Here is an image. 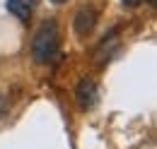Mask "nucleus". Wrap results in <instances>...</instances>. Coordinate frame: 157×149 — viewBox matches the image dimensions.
Listing matches in <instances>:
<instances>
[{"instance_id": "4", "label": "nucleus", "mask_w": 157, "mask_h": 149, "mask_svg": "<svg viewBox=\"0 0 157 149\" xmlns=\"http://www.w3.org/2000/svg\"><path fill=\"white\" fill-rule=\"evenodd\" d=\"M7 10L20 22H29L34 12V0H7Z\"/></svg>"}, {"instance_id": "1", "label": "nucleus", "mask_w": 157, "mask_h": 149, "mask_svg": "<svg viewBox=\"0 0 157 149\" xmlns=\"http://www.w3.org/2000/svg\"><path fill=\"white\" fill-rule=\"evenodd\" d=\"M32 53L36 63H56L60 58V36H58V24L53 19L44 22L32 41Z\"/></svg>"}, {"instance_id": "8", "label": "nucleus", "mask_w": 157, "mask_h": 149, "mask_svg": "<svg viewBox=\"0 0 157 149\" xmlns=\"http://www.w3.org/2000/svg\"><path fill=\"white\" fill-rule=\"evenodd\" d=\"M147 5H150V7H155V0H147Z\"/></svg>"}, {"instance_id": "6", "label": "nucleus", "mask_w": 157, "mask_h": 149, "mask_svg": "<svg viewBox=\"0 0 157 149\" xmlns=\"http://www.w3.org/2000/svg\"><path fill=\"white\" fill-rule=\"evenodd\" d=\"M121 2H123L126 7H138V5L143 2V0H121Z\"/></svg>"}, {"instance_id": "5", "label": "nucleus", "mask_w": 157, "mask_h": 149, "mask_svg": "<svg viewBox=\"0 0 157 149\" xmlns=\"http://www.w3.org/2000/svg\"><path fill=\"white\" fill-rule=\"evenodd\" d=\"M7 106H10V104H7V96H5V94H0V118L7 113Z\"/></svg>"}, {"instance_id": "3", "label": "nucleus", "mask_w": 157, "mask_h": 149, "mask_svg": "<svg viewBox=\"0 0 157 149\" xmlns=\"http://www.w3.org/2000/svg\"><path fill=\"white\" fill-rule=\"evenodd\" d=\"M75 99H78L80 108H92L97 104V84H94V79H90V77L80 79L78 89H75Z\"/></svg>"}, {"instance_id": "2", "label": "nucleus", "mask_w": 157, "mask_h": 149, "mask_svg": "<svg viewBox=\"0 0 157 149\" xmlns=\"http://www.w3.org/2000/svg\"><path fill=\"white\" fill-rule=\"evenodd\" d=\"M97 10L94 7H80L78 15H75V19H73V29H75V34H78L80 38L82 36H90L94 29H97Z\"/></svg>"}, {"instance_id": "7", "label": "nucleus", "mask_w": 157, "mask_h": 149, "mask_svg": "<svg viewBox=\"0 0 157 149\" xmlns=\"http://www.w3.org/2000/svg\"><path fill=\"white\" fill-rule=\"evenodd\" d=\"M51 2H56V5H63V2H68V0H51Z\"/></svg>"}]
</instances>
